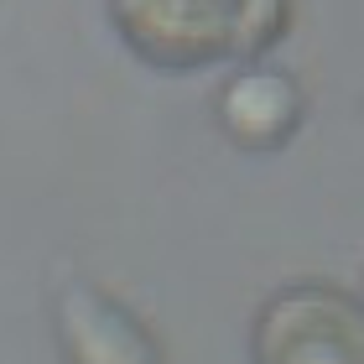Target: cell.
I'll list each match as a JSON object with an SVG mask.
<instances>
[{"label": "cell", "mask_w": 364, "mask_h": 364, "mask_svg": "<svg viewBox=\"0 0 364 364\" xmlns=\"http://www.w3.org/2000/svg\"><path fill=\"white\" fill-rule=\"evenodd\" d=\"M224 130L240 146H281L296 130V114H302V99H296V84L287 73H240L235 84L219 99Z\"/></svg>", "instance_id": "obj_3"}, {"label": "cell", "mask_w": 364, "mask_h": 364, "mask_svg": "<svg viewBox=\"0 0 364 364\" xmlns=\"http://www.w3.org/2000/svg\"><path fill=\"white\" fill-rule=\"evenodd\" d=\"M109 16L130 53L167 73L255 58L287 31V0H109Z\"/></svg>", "instance_id": "obj_1"}, {"label": "cell", "mask_w": 364, "mask_h": 364, "mask_svg": "<svg viewBox=\"0 0 364 364\" xmlns=\"http://www.w3.org/2000/svg\"><path fill=\"white\" fill-rule=\"evenodd\" d=\"M260 364H364V307L328 287L281 291L255 328Z\"/></svg>", "instance_id": "obj_2"}]
</instances>
